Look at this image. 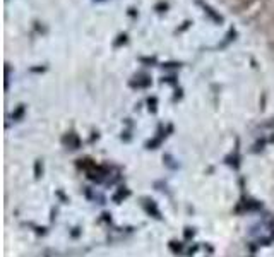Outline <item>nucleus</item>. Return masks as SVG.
I'll return each mask as SVG.
<instances>
[{"instance_id": "obj_1", "label": "nucleus", "mask_w": 274, "mask_h": 257, "mask_svg": "<svg viewBox=\"0 0 274 257\" xmlns=\"http://www.w3.org/2000/svg\"><path fill=\"white\" fill-rule=\"evenodd\" d=\"M197 4H199L201 7L204 9V14H207V16H209V18L213 19L214 22H218V24H221V22H223V16H221V14H218V12L214 11V9L211 7V5L204 4L202 0H197Z\"/></svg>"}, {"instance_id": "obj_2", "label": "nucleus", "mask_w": 274, "mask_h": 257, "mask_svg": "<svg viewBox=\"0 0 274 257\" xmlns=\"http://www.w3.org/2000/svg\"><path fill=\"white\" fill-rule=\"evenodd\" d=\"M137 81H132L130 86L132 88H147L151 84V79L147 75H141V77H135Z\"/></svg>"}, {"instance_id": "obj_3", "label": "nucleus", "mask_w": 274, "mask_h": 257, "mask_svg": "<svg viewBox=\"0 0 274 257\" xmlns=\"http://www.w3.org/2000/svg\"><path fill=\"white\" fill-rule=\"evenodd\" d=\"M235 38H237V29H235V28H232V29H230V31L226 33V36H224V41L221 43V45H218V48H224V47H226V45H228V43H232Z\"/></svg>"}, {"instance_id": "obj_4", "label": "nucleus", "mask_w": 274, "mask_h": 257, "mask_svg": "<svg viewBox=\"0 0 274 257\" xmlns=\"http://www.w3.org/2000/svg\"><path fill=\"white\" fill-rule=\"evenodd\" d=\"M154 11H158V12H166V11H168V4H166V2H158V4L154 5Z\"/></svg>"}, {"instance_id": "obj_5", "label": "nucleus", "mask_w": 274, "mask_h": 257, "mask_svg": "<svg viewBox=\"0 0 274 257\" xmlns=\"http://www.w3.org/2000/svg\"><path fill=\"white\" fill-rule=\"evenodd\" d=\"M127 38L128 36L125 35V33L124 35H118V39L115 41V47H122V45H125V43H127Z\"/></svg>"}, {"instance_id": "obj_6", "label": "nucleus", "mask_w": 274, "mask_h": 257, "mask_svg": "<svg viewBox=\"0 0 274 257\" xmlns=\"http://www.w3.org/2000/svg\"><path fill=\"white\" fill-rule=\"evenodd\" d=\"M22 113H24V105H19V108L16 110V113H12V118L18 120L19 117H22Z\"/></svg>"}, {"instance_id": "obj_7", "label": "nucleus", "mask_w": 274, "mask_h": 257, "mask_svg": "<svg viewBox=\"0 0 274 257\" xmlns=\"http://www.w3.org/2000/svg\"><path fill=\"white\" fill-rule=\"evenodd\" d=\"M139 60L143 62V64H156V58L154 57H141Z\"/></svg>"}, {"instance_id": "obj_8", "label": "nucleus", "mask_w": 274, "mask_h": 257, "mask_svg": "<svg viewBox=\"0 0 274 257\" xmlns=\"http://www.w3.org/2000/svg\"><path fill=\"white\" fill-rule=\"evenodd\" d=\"M147 103H149V110L151 111H156V98H151Z\"/></svg>"}, {"instance_id": "obj_9", "label": "nucleus", "mask_w": 274, "mask_h": 257, "mask_svg": "<svg viewBox=\"0 0 274 257\" xmlns=\"http://www.w3.org/2000/svg\"><path fill=\"white\" fill-rule=\"evenodd\" d=\"M190 24H192V22H190V21H185V22H183V26H182V28L180 29H177V33H182V31H185V29L187 28H189V26Z\"/></svg>"}, {"instance_id": "obj_10", "label": "nucleus", "mask_w": 274, "mask_h": 257, "mask_svg": "<svg viewBox=\"0 0 274 257\" xmlns=\"http://www.w3.org/2000/svg\"><path fill=\"white\" fill-rule=\"evenodd\" d=\"M163 67L170 69V67H180V64H177V62H168V64H163Z\"/></svg>"}]
</instances>
